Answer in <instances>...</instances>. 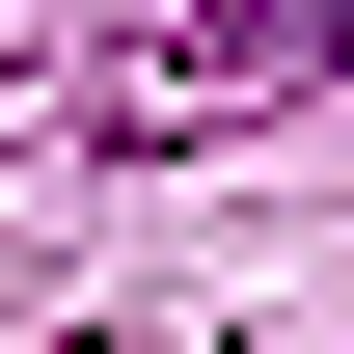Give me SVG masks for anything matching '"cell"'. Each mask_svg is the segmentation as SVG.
Segmentation results:
<instances>
[{
    "mask_svg": "<svg viewBox=\"0 0 354 354\" xmlns=\"http://www.w3.org/2000/svg\"><path fill=\"white\" fill-rule=\"evenodd\" d=\"M191 55H218V82H245V55H327V82H354V0H191Z\"/></svg>",
    "mask_w": 354,
    "mask_h": 354,
    "instance_id": "obj_1",
    "label": "cell"
}]
</instances>
